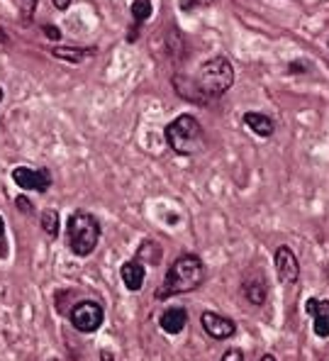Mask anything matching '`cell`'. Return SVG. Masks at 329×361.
<instances>
[{
    "mask_svg": "<svg viewBox=\"0 0 329 361\" xmlns=\"http://www.w3.org/2000/svg\"><path fill=\"white\" fill-rule=\"evenodd\" d=\"M13 180L23 190H37V193H46L51 185V176L46 169L18 166V169H13Z\"/></svg>",
    "mask_w": 329,
    "mask_h": 361,
    "instance_id": "52a82bcc",
    "label": "cell"
},
{
    "mask_svg": "<svg viewBox=\"0 0 329 361\" xmlns=\"http://www.w3.org/2000/svg\"><path fill=\"white\" fill-rule=\"evenodd\" d=\"M244 125H247L254 135L263 137V140L273 135V130H275L273 120H271L268 115H263V113H247V115H244Z\"/></svg>",
    "mask_w": 329,
    "mask_h": 361,
    "instance_id": "4fadbf2b",
    "label": "cell"
},
{
    "mask_svg": "<svg viewBox=\"0 0 329 361\" xmlns=\"http://www.w3.org/2000/svg\"><path fill=\"white\" fill-rule=\"evenodd\" d=\"M51 361H56V359H51Z\"/></svg>",
    "mask_w": 329,
    "mask_h": 361,
    "instance_id": "f546056e",
    "label": "cell"
},
{
    "mask_svg": "<svg viewBox=\"0 0 329 361\" xmlns=\"http://www.w3.org/2000/svg\"><path fill=\"white\" fill-rule=\"evenodd\" d=\"M232 86H235V66L225 56H215V59L203 61L193 78L198 103H205L208 98H220Z\"/></svg>",
    "mask_w": 329,
    "mask_h": 361,
    "instance_id": "7a4b0ae2",
    "label": "cell"
},
{
    "mask_svg": "<svg viewBox=\"0 0 329 361\" xmlns=\"http://www.w3.org/2000/svg\"><path fill=\"white\" fill-rule=\"evenodd\" d=\"M39 225L49 237H59V212L51 210V208L44 210V212H42V217H39Z\"/></svg>",
    "mask_w": 329,
    "mask_h": 361,
    "instance_id": "2e32d148",
    "label": "cell"
},
{
    "mask_svg": "<svg viewBox=\"0 0 329 361\" xmlns=\"http://www.w3.org/2000/svg\"><path fill=\"white\" fill-rule=\"evenodd\" d=\"M242 293L252 305H263L268 298V286L261 274H249L242 283Z\"/></svg>",
    "mask_w": 329,
    "mask_h": 361,
    "instance_id": "30bf717a",
    "label": "cell"
},
{
    "mask_svg": "<svg viewBox=\"0 0 329 361\" xmlns=\"http://www.w3.org/2000/svg\"><path fill=\"white\" fill-rule=\"evenodd\" d=\"M44 35L49 37V39H54V42L61 39V30L54 27V25H44Z\"/></svg>",
    "mask_w": 329,
    "mask_h": 361,
    "instance_id": "d6986e66",
    "label": "cell"
},
{
    "mask_svg": "<svg viewBox=\"0 0 329 361\" xmlns=\"http://www.w3.org/2000/svg\"><path fill=\"white\" fill-rule=\"evenodd\" d=\"M120 276H122V283L127 286V290H132V293H137V290H142V286H144V279H147L144 264L137 262V259H135V262L122 264Z\"/></svg>",
    "mask_w": 329,
    "mask_h": 361,
    "instance_id": "8fae6325",
    "label": "cell"
},
{
    "mask_svg": "<svg viewBox=\"0 0 329 361\" xmlns=\"http://www.w3.org/2000/svg\"><path fill=\"white\" fill-rule=\"evenodd\" d=\"M54 3V8H59V10H66L68 5H71V0H51Z\"/></svg>",
    "mask_w": 329,
    "mask_h": 361,
    "instance_id": "7402d4cb",
    "label": "cell"
},
{
    "mask_svg": "<svg viewBox=\"0 0 329 361\" xmlns=\"http://www.w3.org/2000/svg\"><path fill=\"white\" fill-rule=\"evenodd\" d=\"M18 10H20V15H23V23L30 25L32 15H35V10H37V0H18Z\"/></svg>",
    "mask_w": 329,
    "mask_h": 361,
    "instance_id": "ac0fdd59",
    "label": "cell"
},
{
    "mask_svg": "<svg viewBox=\"0 0 329 361\" xmlns=\"http://www.w3.org/2000/svg\"><path fill=\"white\" fill-rule=\"evenodd\" d=\"M163 259V249L161 244H156L154 240H144L137 249V262L142 264H151V267H159Z\"/></svg>",
    "mask_w": 329,
    "mask_h": 361,
    "instance_id": "5bb4252c",
    "label": "cell"
},
{
    "mask_svg": "<svg viewBox=\"0 0 329 361\" xmlns=\"http://www.w3.org/2000/svg\"><path fill=\"white\" fill-rule=\"evenodd\" d=\"M100 361H115L113 352H108V349H103V352H100Z\"/></svg>",
    "mask_w": 329,
    "mask_h": 361,
    "instance_id": "603a6c76",
    "label": "cell"
},
{
    "mask_svg": "<svg viewBox=\"0 0 329 361\" xmlns=\"http://www.w3.org/2000/svg\"><path fill=\"white\" fill-rule=\"evenodd\" d=\"M259 361H275V357H273V354H266V357H261Z\"/></svg>",
    "mask_w": 329,
    "mask_h": 361,
    "instance_id": "484cf974",
    "label": "cell"
},
{
    "mask_svg": "<svg viewBox=\"0 0 329 361\" xmlns=\"http://www.w3.org/2000/svg\"><path fill=\"white\" fill-rule=\"evenodd\" d=\"M68 247L76 257H90L100 242V225L88 210H73L68 217Z\"/></svg>",
    "mask_w": 329,
    "mask_h": 361,
    "instance_id": "277c9868",
    "label": "cell"
},
{
    "mask_svg": "<svg viewBox=\"0 0 329 361\" xmlns=\"http://www.w3.org/2000/svg\"><path fill=\"white\" fill-rule=\"evenodd\" d=\"M3 232H5V222H3V217H0V237H3Z\"/></svg>",
    "mask_w": 329,
    "mask_h": 361,
    "instance_id": "4316f807",
    "label": "cell"
},
{
    "mask_svg": "<svg viewBox=\"0 0 329 361\" xmlns=\"http://www.w3.org/2000/svg\"><path fill=\"white\" fill-rule=\"evenodd\" d=\"M222 361H244V354L240 352V349H227Z\"/></svg>",
    "mask_w": 329,
    "mask_h": 361,
    "instance_id": "ffe728a7",
    "label": "cell"
},
{
    "mask_svg": "<svg viewBox=\"0 0 329 361\" xmlns=\"http://www.w3.org/2000/svg\"><path fill=\"white\" fill-rule=\"evenodd\" d=\"M273 267H275V274H278L280 283L293 286L295 281L300 279V262L293 249L285 247V244H280L273 252Z\"/></svg>",
    "mask_w": 329,
    "mask_h": 361,
    "instance_id": "8992f818",
    "label": "cell"
},
{
    "mask_svg": "<svg viewBox=\"0 0 329 361\" xmlns=\"http://www.w3.org/2000/svg\"><path fill=\"white\" fill-rule=\"evenodd\" d=\"M307 315L312 317V327H315V334L322 339L329 337V300H320V298H310L305 302Z\"/></svg>",
    "mask_w": 329,
    "mask_h": 361,
    "instance_id": "9c48e42d",
    "label": "cell"
},
{
    "mask_svg": "<svg viewBox=\"0 0 329 361\" xmlns=\"http://www.w3.org/2000/svg\"><path fill=\"white\" fill-rule=\"evenodd\" d=\"M151 15V3L149 0H135L132 3V18L137 20V23H144V20H149Z\"/></svg>",
    "mask_w": 329,
    "mask_h": 361,
    "instance_id": "e0dca14e",
    "label": "cell"
},
{
    "mask_svg": "<svg viewBox=\"0 0 329 361\" xmlns=\"http://www.w3.org/2000/svg\"><path fill=\"white\" fill-rule=\"evenodd\" d=\"M51 54L56 56V59H63V61H71V63H81L86 56L93 54V49H76V47H54L51 49Z\"/></svg>",
    "mask_w": 329,
    "mask_h": 361,
    "instance_id": "9a60e30c",
    "label": "cell"
},
{
    "mask_svg": "<svg viewBox=\"0 0 329 361\" xmlns=\"http://www.w3.org/2000/svg\"><path fill=\"white\" fill-rule=\"evenodd\" d=\"M193 3H200V5H210L212 0H193Z\"/></svg>",
    "mask_w": 329,
    "mask_h": 361,
    "instance_id": "83f0119b",
    "label": "cell"
},
{
    "mask_svg": "<svg viewBox=\"0 0 329 361\" xmlns=\"http://www.w3.org/2000/svg\"><path fill=\"white\" fill-rule=\"evenodd\" d=\"M68 320H71L73 330L90 334V332H98V327L103 325L105 312L95 300H81L68 310Z\"/></svg>",
    "mask_w": 329,
    "mask_h": 361,
    "instance_id": "5b68a950",
    "label": "cell"
},
{
    "mask_svg": "<svg viewBox=\"0 0 329 361\" xmlns=\"http://www.w3.org/2000/svg\"><path fill=\"white\" fill-rule=\"evenodd\" d=\"M200 325H203V330L208 332V337L212 339H230L232 334L237 332V325L230 317L220 315V312H212V310H205L203 315H200Z\"/></svg>",
    "mask_w": 329,
    "mask_h": 361,
    "instance_id": "ba28073f",
    "label": "cell"
},
{
    "mask_svg": "<svg viewBox=\"0 0 329 361\" xmlns=\"http://www.w3.org/2000/svg\"><path fill=\"white\" fill-rule=\"evenodd\" d=\"M163 135H166V145L171 147V152L180 154V157H193L205 147L203 125L193 115H180L173 122H168Z\"/></svg>",
    "mask_w": 329,
    "mask_h": 361,
    "instance_id": "3957f363",
    "label": "cell"
},
{
    "mask_svg": "<svg viewBox=\"0 0 329 361\" xmlns=\"http://www.w3.org/2000/svg\"><path fill=\"white\" fill-rule=\"evenodd\" d=\"M290 71H305V66L302 63H290Z\"/></svg>",
    "mask_w": 329,
    "mask_h": 361,
    "instance_id": "cb8c5ba5",
    "label": "cell"
},
{
    "mask_svg": "<svg viewBox=\"0 0 329 361\" xmlns=\"http://www.w3.org/2000/svg\"><path fill=\"white\" fill-rule=\"evenodd\" d=\"M205 281V264L195 254H183L176 262L168 267L166 279H163L161 288L156 290V298H171V295H183L193 293L195 288H200Z\"/></svg>",
    "mask_w": 329,
    "mask_h": 361,
    "instance_id": "6da1fadb",
    "label": "cell"
},
{
    "mask_svg": "<svg viewBox=\"0 0 329 361\" xmlns=\"http://www.w3.org/2000/svg\"><path fill=\"white\" fill-rule=\"evenodd\" d=\"M5 42H8V35H5V30L0 27V44H5Z\"/></svg>",
    "mask_w": 329,
    "mask_h": 361,
    "instance_id": "d4e9b609",
    "label": "cell"
},
{
    "mask_svg": "<svg viewBox=\"0 0 329 361\" xmlns=\"http://www.w3.org/2000/svg\"><path fill=\"white\" fill-rule=\"evenodd\" d=\"M15 205H18V210L27 212V215H30V212H32V203H30V200H27V198H25V195H20V198H18V200H15Z\"/></svg>",
    "mask_w": 329,
    "mask_h": 361,
    "instance_id": "44dd1931",
    "label": "cell"
},
{
    "mask_svg": "<svg viewBox=\"0 0 329 361\" xmlns=\"http://www.w3.org/2000/svg\"><path fill=\"white\" fill-rule=\"evenodd\" d=\"M185 325H188V312H185L183 307H168V310H163L161 317H159V327L166 334L183 332Z\"/></svg>",
    "mask_w": 329,
    "mask_h": 361,
    "instance_id": "7c38bea8",
    "label": "cell"
},
{
    "mask_svg": "<svg viewBox=\"0 0 329 361\" xmlns=\"http://www.w3.org/2000/svg\"><path fill=\"white\" fill-rule=\"evenodd\" d=\"M0 100H3V88H0Z\"/></svg>",
    "mask_w": 329,
    "mask_h": 361,
    "instance_id": "f1b7e54d",
    "label": "cell"
}]
</instances>
